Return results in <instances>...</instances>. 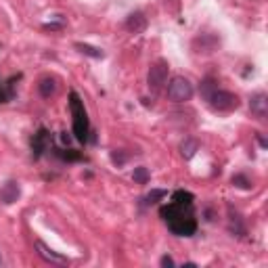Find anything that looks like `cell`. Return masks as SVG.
<instances>
[{"mask_svg":"<svg viewBox=\"0 0 268 268\" xmlns=\"http://www.w3.org/2000/svg\"><path fill=\"white\" fill-rule=\"evenodd\" d=\"M0 264H3V256H0Z\"/></svg>","mask_w":268,"mask_h":268,"instance_id":"20","label":"cell"},{"mask_svg":"<svg viewBox=\"0 0 268 268\" xmlns=\"http://www.w3.org/2000/svg\"><path fill=\"white\" fill-rule=\"evenodd\" d=\"M46 145H48V132L42 128L38 134L34 136V140H32V147H34V151H36V155H40L44 149H46Z\"/></svg>","mask_w":268,"mask_h":268,"instance_id":"12","label":"cell"},{"mask_svg":"<svg viewBox=\"0 0 268 268\" xmlns=\"http://www.w3.org/2000/svg\"><path fill=\"white\" fill-rule=\"evenodd\" d=\"M205 101L210 103V107L214 111H233L239 107V97L228 93V91H218V88H214V91L205 97Z\"/></svg>","mask_w":268,"mask_h":268,"instance_id":"4","label":"cell"},{"mask_svg":"<svg viewBox=\"0 0 268 268\" xmlns=\"http://www.w3.org/2000/svg\"><path fill=\"white\" fill-rule=\"evenodd\" d=\"M168 69H170L168 67V61H164V59H157L155 63H151L149 74H147V86H149V91L159 93L168 84Z\"/></svg>","mask_w":268,"mask_h":268,"instance_id":"5","label":"cell"},{"mask_svg":"<svg viewBox=\"0 0 268 268\" xmlns=\"http://www.w3.org/2000/svg\"><path fill=\"white\" fill-rule=\"evenodd\" d=\"M193 84L185 76H174L168 84V99L172 103H187L193 97Z\"/></svg>","mask_w":268,"mask_h":268,"instance_id":"3","label":"cell"},{"mask_svg":"<svg viewBox=\"0 0 268 268\" xmlns=\"http://www.w3.org/2000/svg\"><path fill=\"white\" fill-rule=\"evenodd\" d=\"M111 162H113L117 168H122L124 164L128 162V155H126V153H122V151H111Z\"/></svg>","mask_w":268,"mask_h":268,"instance_id":"17","label":"cell"},{"mask_svg":"<svg viewBox=\"0 0 268 268\" xmlns=\"http://www.w3.org/2000/svg\"><path fill=\"white\" fill-rule=\"evenodd\" d=\"M69 109H71V117H74V134L80 142L88 140V132H91V124H88V113L86 107L80 99V95L76 91L69 93Z\"/></svg>","mask_w":268,"mask_h":268,"instance_id":"2","label":"cell"},{"mask_svg":"<svg viewBox=\"0 0 268 268\" xmlns=\"http://www.w3.org/2000/svg\"><path fill=\"white\" fill-rule=\"evenodd\" d=\"M164 197H166V191L164 189H153L142 201H145V205H153V203H157L159 199H164Z\"/></svg>","mask_w":268,"mask_h":268,"instance_id":"15","label":"cell"},{"mask_svg":"<svg viewBox=\"0 0 268 268\" xmlns=\"http://www.w3.org/2000/svg\"><path fill=\"white\" fill-rule=\"evenodd\" d=\"M38 91L44 99H50L52 95L57 93V80L55 78H42L40 84H38Z\"/></svg>","mask_w":268,"mask_h":268,"instance_id":"10","label":"cell"},{"mask_svg":"<svg viewBox=\"0 0 268 268\" xmlns=\"http://www.w3.org/2000/svg\"><path fill=\"white\" fill-rule=\"evenodd\" d=\"M159 264H162V268H172V266H176V262H174L170 256H164L162 260H159Z\"/></svg>","mask_w":268,"mask_h":268,"instance_id":"19","label":"cell"},{"mask_svg":"<svg viewBox=\"0 0 268 268\" xmlns=\"http://www.w3.org/2000/svg\"><path fill=\"white\" fill-rule=\"evenodd\" d=\"M197 151H199V142L195 140V138H185V140L181 142V155H183L185 159H191Z\"/></svg>","mask_w":268,"mask_h":268,"instance_id":"11","label":"cell"},{"mask_svg":"<svg viewBox=\"0 0 268 268\" xmlns=\"http://www.w3.org/2000/svg\"><path fill=\"white\" fill-rule=\"evenodd\" d=\"M249 109H252V113L258 120H266V115H268V95L266 93L252 95V99H249Z\"/></svg>","mask_w":268,"mask_h":268,"instance_id":"7","label":"cell"},{"mask_svg":"<svg viewBox=\"0 0 268 268\" xmlns=\"http://www.w3.org/2000/svg\"><path fill=\"white\" fill-rule=\"evenodd\" d=\"M126 29L132 32V34H140V32H145L147 29V17L142 15V13H132L128 19H126Z\"/></svg>","mask_w":268,"mask_h":268,"instance_id":"9","label":"cell"},{"mask_svg":"<svg viewBox=\"0 0 268 268\" xmlns=\"http://www.w3.org/2000/svg\"><path fill=\"white\" fill-rule=\"evenodd\" d=\"M19 197H21V187H19V183L9 181L7 185H3V189H0V203L11 205V203H15Z\"/></svg>","mask_w":268,"mask_h":268,"instance_id":"8","label":"cell"},{"mask_svg":"<svg viewBox=\"0 0 268 268\" xmlns=\"http://www.w3.org/2000/svg\"><path fill=\"white\" fill-rule=\"evenodd\" d=\"M162 218L168 222V228L178 237H191L197 230V220L193 218L191 205L183 203H170L168 207H162Z\"/></svg>","mask_w":268,"mask_h":268,"instance_id":"1","label":"cell"},{"mask_svg":"<svg viewBox=\"0 0 268 268\" xmlns=\"http://www.w3.org/2000/svg\"><path fill=\"white\" fill-rule=\"evenodd\" d=\"M34 247H36V254H38L44 262H48V264H67V258L65 256H61V254H57V252H52V249L44 243V241H34Z\"/></svg>","mask_w":268,"mask_h":268,"instance_id":"6","label":"cell"},{"mask_svg":"<svg viewBox=\"0 0 268 268\" xmlns=\"http://www.w3.org/2000/svg\"><path fill=\"white\" fill-rule=\"evenodd\" d=\"M172 199H174V203H183V205H191V201H193V195H191V193H187V191H176Z\"/></svg>","mask_w":268,"mask_h":268,"instance_id":"16","label":"cell"},{"mask_svg":"<svg viewBox=\"0 0 268 268\" xmlns=\"http://www.w3.org/2000/svg\"><path fill=\"white\" fill-rule=\"evenodd\" d=\"M233 185H235V187H239V189H249V187H252V183H249L243 174L233 176Z\"/></svg>","mask_w":268,"mask_h":268,"instance_id":"18","label":"cell"},{"mask_svg":"<svg viewBox=\"0 0 268 268\" xmlns=\"http://www.w3.org/2000/svg\"><path fill=\"white\" fill-rule=\"evenodd\" d=\"M74 48H78V52H82V55L86 57H93V59H103V50L91 46V44H82V42H76Z\"/></svg>","mask_w":268,"mask_h":268,"instance_id":"13","label":"cell"},{"mask_svg":"<svg viewBox=\"0 0 268 268\" xmlns=\"http://www.w3.org/2000/svg\"><path fill=\"white\" fill-rule=\"evenodd\" d=\"M149 178H151V174H149V170L147 168H134V172H132V181L136 183V185H147L149 183Z\"/></svg>","mask_w":268,"mask_h":268,"instance_id":"14","label":"cell"}]
</instances>
